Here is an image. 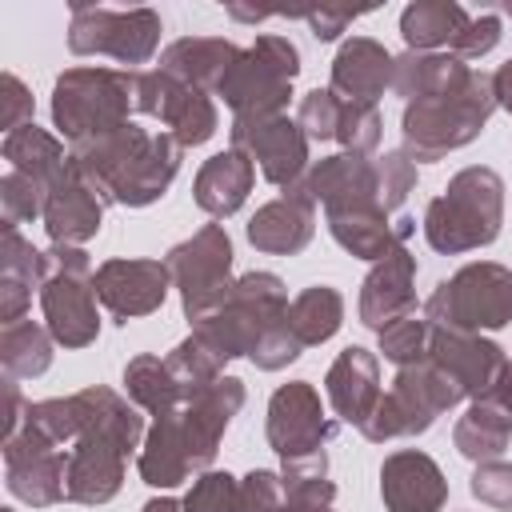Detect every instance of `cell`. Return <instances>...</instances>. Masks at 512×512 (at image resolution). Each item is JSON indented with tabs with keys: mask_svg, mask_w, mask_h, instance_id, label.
Wrapping results in <instances>:
<instances>
[{
	"mask_svg": "<svg viewBox=\"0 0 512 512\" xmlns=\"http://www.w3.org/2000/svg\"><path fill=\"white\" fill-rule=\"evenodd\" d=\"M68 156L84 168V176L96 184L104 204L144 208L160 200L176 180L184 144L172 132H148L128 120L104 136L72 144Z\"/></svg>",
	"mask_w": 512,
	"mask_h": 512,
	"instance_id": "6da1fadb",
	"label": "cell"
},
{
	"mask_svg": "<svg viewBox=\"0 0 512 512\" xmlns=\"http://www.w3.org/2000/svg\"><path fill=\"white\" fill-rule=\"evenodd\" d=\"M492 112H496L492 76L464 64L440 92L404 104V120H400L404 152L420 164L444 160L448 152L472 144Z\"/></svg>",
	"mask_w": 512,
	"mask_h": 512,
	"instance_id": "7a4b0ae2",
	"label": "cell"
},
{
	"mask_svg": "<svg viewBox=\"0 0 512 512\" xmlns=\"http://www.w3.org/2000/svg\"><path fill=\"white\" fill-rule=\"evenodd\" d=\"M504 224V180L492 168H464L448 180V188L424 212V240L444 252L460 256L484 248L500 236Z\"/></svg>",
	"mask_w": 512,
	"mask_h": 512,
	"instance_id": "3957f363",
	"label": "cell"
},
{
	"mask_svg": "<svg viewBox=\"0 0 512 512\" xmlns=\"http://www.w3.org/2000/svg\"><path fill=\"white\" fill-rule=\"evenodd\" d=\"M288 320V288L272 272H248L236 280L232 296L200 324H192V336L220 360L252 356L268 332H276Z\"/></svg>",
	"mask_w": 512,
	"mask_h": 512,
	"instance_id": "277c9868",
	"label": "cell"
},
{
	"mask_svg": "<svg viewBox=\"0 0 512 512\" xmlns=\"http://www.w3.org/2000/svg\"><path fill=\"white\" fill-rule=\"evenodd\" d=\"M132 112H140V72L72 68L56 80L52 120L72 144L128 124Z\"/></svg>",
	"mask_w": 512,
	"mask_h": 512,
	"instance_id": "5b68a950",
	"label": "cell"
},
{
	"mask_svg": "<svg viewBox=\"0 0 512 512\" xmlns=\"http://www.w3.org/2000/svg\"><path fill=\"white\" fill-rule=\"evenodd\" d=\"M460 400H468L460 392V384L432 360H420V364L396 372L392 388L380 392V400H376L372 416L360 424V432L372 444H384L396 436H416V432H428L436 424V416L456 408Z\"/></svg>",
	"mask_w": 512,
	"mask_h": 512,
	"instance_id": "8992f818",
	"label": "cell"
},
{
	"mask_svg": "<svg viewBox=\"0 0 512 512\" xmlns=\"http://www.w3.org/2000/svg\"><path fill=\"white\" fill-rule=\"evenodd\" d=\"M432 328L452 332H496L512 320V268L480 260L464 264L456 276L440 280L424 304Z\"/></svg>",
	"mask_w": 512,
	"mask_h": 512,
	"instance_id": "52a82bcc",
	"label": "cell"
},
{
	"mask_svg": "<svg viewBox=\"0 0 512 512\" xmlns=\"http://www.w3.org/2000/svg\"><path fill=\"white\" fill-rule=\"evenodd\" d=\"M44 256H48V280L40 288L44 328L64 348H88L100 332V316H96L100 296H96L92 260L84 248L72 244H52Z\"/></svg>",
	"mask_w": 512,
	"mask_h": 512,
	"instance_id": "ba28073f",
	"label": "cell"
},
{
	"mask_svg": "<svg viewBox=\"0 0 512 512\" xmlns=\"http://www.w3.org/2000/svg\"><path fill=\"white\" fill-rule=\"evenodd\" d=\"M296 72L300 52L288 36H256V44L232 60L216 96H224L236 116H272L288 104Z\"/></svg>",
	"mask_w": 512,
	"mask_h": 512,
	"instance_id": "9c48e42d",
	"label": "cell"
},
{
	"mask_svg": "<svg viewBox=\"0 0 512 512\" xmlns=\"http://www.w3.org/2000/svg\"><path fill=\"white\" fill-rule=\"evenodd\" d=\"M172 284L180 288V304L188 324L208 320L236 288L232 280V240L220 224H204L196 236L180 240L168 256H164Z\"/></svg>",
	"mask_w": 512,
	"mask_h": 512,
	"instance_id": "30bf717a",
	"label": "cell"
},
{
	"mask_svg": "<svg viewBox=\"0 0 512 512\" xmlns=\"http://www.w3.org/2000/svg\"><path fill=\"white\" fill-rule=\"evenodd\" d=\"M160 44V16L152 8H72V28H68V48L76 56H112L120 64H144L152 60Z\"/></svg>",
	"mask_w": 512,
	"mask_h": 512,
	"instance_id": "8fae6325",
	"label": "cell"
},
{
	"mask_svg": "<svg viewBox=\"0 0 512 512\" xmlns=\"http://www.w3.org/2000/svg\"><path fill=\"white\" fill-rule=\"evenodd\" d=\"M340 420L324 416L320 392L308 380L280 384L268 400V444L280 456V464L324 456V444L336 436Z\"/></svg>",
	"mask_w": 512,
	"mask_h": 512,
	"instance_id": "7c38bea8",
	"label": "cell"
},
{
	"mask_svg": "<svg viewBox=\"0 0 512 512\" xmlns=\"http://www.w3.org/2000/svg\"><path fill=\"white\" fill-rule=\"evenodd\" d=\"M4 480L8 492L32 508H48L68 500V452L52 444L44 432H36L28 420L20 432L4 440Z\"/></svg>",
	"mask_w": 512,
	"mask_h": 512,
	"instance_id": "4fadbf2b",
	"label": "cell"
},
{
	"mask_svg": "<svg viewBox=\"0 0 512 512\" xmlns=\"http://www.w3.org/2000/svg\"><path fill=\"white\" fill-rule=\"evenodd\" d=\"M232 148L260 164L264 180L276 188H292L304 180L308 164V136L284 112L272 116H236L232 120Z\"/></svg>",
	"mask_w": 512,
	"mask_h": 512,
	"instance_id": "5bb4252c",
	"label": "cell"
},
{
	"mask_svg": "<svg viewBox=\"0 0 512 512\" xmlns=\"http://www.w3.org/2000/svg\"><path fill=\"white\" fill-rule=\"evenodd\" d=\"M140 112L156 116L168 124V132L184 144L196 148L216 132V104L208 100L204 88H192L168 72H140Z\"/></svg>",
	"mask_w": 512,
	"mask_h": 512,
	"instance_id": "9a60e30c",
	"label": "cell"
},
{
	"mask_svg": "<svg viewBox=\"0 0 512 512\" xmlns=\"http://www.w3.org/2000/svg\"><path fill=\"white\" fill-rule=\"evenodd\" d=\"M44 232L52 244H72L80 248L84 240H92L100 232L104 220V196L96 192V184L84 176V168L68 156L64 172L52 180L48 200H44Z\"/></svg>",
	"mask_w": 512,
	"mask_h": 512,
	"instance_id": "2e32d148",
	"label": "cell"
},
{
	"mask_svg": "<svg viewBox=\"0 0 512 512\" xmlns=\"http://www.w3.org/2000/svg\"><path fill=\"white\" fill-rule=\"evenodd\" d=\"M168 284H172V272L164 260L120 256V260H104L96 268V296L120 324L156 312L168 296Z\"/></svg>",
	"mask_w": 512,
	"mask_h": 512,
	"instance_id": "e0dca14e",
	"label": "cell"
},
{
	"mask_svg": "<svg viewBox=\"0 0 512 512\" xmlns=\"http://www.w3.org/2000/svg\"><path fill=\"white\" fill-rule=\"evenodd\" d=\"M428 360L436 368H444L460 392L468 400H480L492 392V384L500 380L508 356L500 344L484 340L480 332H452V328H432V344H428Z\"/></svg>",
	"mask_w": 512,
	"mask_h": 512,
	"instance_id": "ac0fdd59",
	"label": "cell"
},
{
	"mask_svg": "<svg viewBox=\"0 0 512 512\" xmlns=\"http://www.w3.org/2000/svg\"><path fill=\"white\" fill-rule=\"evenodd\" d=\"M380 500L388 512H440L448 504V480L428 452L400 448L380 464Z\"/></svg>",
	"mask_w": 512,
	"mask_h": 512,
	"instance_id": "d6986e66",
	"label": "cell"
},
{
	"mask_svg": "<svg viewBox=\"0 0 512 512\" xmlns=\"http://www.w3.org/2000/svg\"><path fill=\"white\" fill-rule=\"evenodd\" d=\"M312 232H316V200L308 196L304 180L284 188L276 200L256 208V216L248 220V244L256 252H268V256H296V252H304Z\"/></svg>",
	"mask_w": 512,
	"mask_h": 512,
	"instance_id": "ffe728a7",
	"label": "cell"
},
{
	"mask_svg": "<svg viewBox=\"0 0 512 512\" xmlns=\"http://www.w3.org/2000/svg\"><path fill=\"white\" fill-rule=\"evenodd\" d=\"M240 408H244V384L236 376H220L208 392H200L196 400L180 408V424H184V440H188V456L196 472L212 468L220 440Z\"/></svg>",
	"mask_w": 512,
	"mask_h": 512,
	"instance_id": "44dd1931",
	"label": "cell"
},
{
	"mask_svg": "<svg viewBox=\"0 0 512 512\" xmlns=\"http://www.w3.org/2000/svg\"><path fill=\"white\" fill-rule=\"evenodd\" d=\"M124 448L104 432H80L68 448V500L108 504L124 484Z\"/></svg>",
	"mask_w": 512,
	"mask_h": 512,
	"instance_id": "7402d4cb",
	"label": "cell"
},
{
	"mask_svg": "<svg viewBox=\"0 0 512 512\" xmlns=\"http://www.w3.org/2000/svg\"><path fill=\"white\" fill-rule=\"evenodd\" d=\"M328 216V232L332 240L360 256V260H384L396 248H404V240L412 236L416 220L396 212L388 216L380 204H360V208H340V212H324Z\"/></svg>",
	"mask_w": 512,
	"mask_h": 512,
	"instance_id": "603a6c76",
	"label": "cell"
},
{
	"mask_svg": "<svg viewBox=\"0 0 512 512\" xmlns=\"http://www.w3.org/2000/svg\"><path fill=\"white\" fill-rule=\"evenodd\" d=\"M416 256L408 248H396L392 256L376 260V268L364 276L360 288V324L372 332H384L392 320L416 312Z\"/></svg>",
	"mask_w": 512,
	"mask_h": 512,
	"instance_id": "cb8c5ba5",
	"label": "cell"
},
{
	"mask_svg": "<svg viewBox=\"0 0 512 512\" xmlns=\"http://www.w3.org/2000/svg\"><path fill=\"white\" fill-rule=\"evenodd\" d=\"M324 392H328L336 416L344 424H356L360 428L372 416L376 400H380V360L368 348H360V344L344 348L332 360L328 376H324Z\"/></svg>",
	"mask_w": 512,
	"mask_h": 512,
	"instance_id": "d4e9b609",
	"label": "cell"
},
{
	"mask_svg": "<svg viewBox=\"0 0 512 512\" xmlns=\"http://www.w3.org/2000/svg\"><path fill=\"white\" fill-rule=\"evenodd\" d=\"M304 188L316 204H324V212L380 204L376 200V160L352 156V152H340V156L312 164L304 176Z\"/></svg>",
	"mask_w": 512,
	"mask_h": 512,
	"instance_id": "484cf974",
	"label": "cell"
},
{
	"mask_svg": "<svg viewBox=\"0 0 512 512\" xmlns=\"http://www.w3.org/2000/svg\"><path fill=\"white\" fill-rule=\"evenodd\" d=\"M392 68H396V60L376 40L356 36L332 60V92L340 100L376 104L384 96V88H392Z\"/></svg>",
	"mask_w": 512,
	"mask_h": 512,
	"instance_id": "4316f807",
	"label": "cell"
},
{
	"mask_svg": "<svg viewBox=\"0 0 512 512\" xmlns=\"http://www.w3.org/2000/svg\"><path fill=\"white\" fill-rule=\"evenodd\" d=\"M48 280V256L36 252L16 228H4L0 240V328L24 320L32 292Z\"/></svg>",
	"mask_w": 512,
	"mask_h": 512,
	"instance_id": "83f0119b",
	"label": "cell"
},
{
	"mask_svg": "<svg viewBox=\"0 0 512 512\" xmlns=\"http://www.w3.org/2000/svg\"><path fill=\"white\" fill-rule=\"evenodd\" d=\"M252 180H256V164H252L244 152L228 148V152H216V156H208V160L200 164L192 192H196V204H200L208 216L224 220V216H232V212L248 200Z\"/></svg>",
	"mask_w": 512,
	"mask_h": 512,
	"instance_id": "f1b7e54d",
	"label": "cell"
},
{
	"mask_svg": "<svg viewBox=\"0 0 512 512\" xmlns=\"http://www.w3.org/2000/svg\"><path fill=\"white\" fill-rule=\"evenodd\" d=\"M236 56H240V48L220 40V36H184V40L164 48L160 72H168V76H176V80H184L192 88L216 92Z\"/></svg>",
	"mask_w": 512,
	"mask_h": 512,
	"instance_id": "f546056e",
	"label": "cell"
},
{
	"mask_svg": "<svg viewBox=\"0 0 512 512\" xmlns=\"http://www.w3.org/2000/svg\"><path fill=\"white\" fill-rule=\"evenodd\" d=\"M192 456H188V440H184V424H180V408L160 416L152 424V432L144 436L140 448V480L152 488H176L192 476Z\"/></svg>",
	"mask_w": 512,
	"mask_h": 512,
	"instance_id": "4dcf8cb0",
	"label": "cell"
},
{
	"mask_svg": "<svg viewBox=\"0 0 512 512\" xmlns=\"http://www.w3.org/2000/svg\"><path fill=\"white\" fill-rule=\"evenodd\" d=\"M508 440H512V412L500 408L496 400L480 396L468 404V412L456 420L452 428V444L464 460L472 464H488V460H500L508 452Z\"/></svg>",
	"mask_w": 512,
	"mask_h": 512,
	"instance_id": "1f68e13d",
	"label": "cell"
},
{
	"mask_svg": "<svg viewBox=\"0 0 512 512\" xmlns=\"http://www.w3.org/2000/svg\"><path fill=\"white\" fill-rule=\"evenodd\" d=\"M76 404H80V424H84L80 432H104V436H112L124 452L140 448V440H144V420H140V412H136L120 392L96 384V388L76 392Z\"/></svg>",
	"mask_w": 512,
	"mask_h": 512,
	"instance_id": "d6a6232c",
	"label": "cell"
},
{
	"mask_svg": "<svg viewBox=\"0 0 512 512\" xmlns=\"http://www.w3.org/2000/svg\"><path fill=\"white\" fill-rule=\"evenodd\" d=\"M472 16L460 4L448 0H424V4H408L400 16V36L408 44V52H432L440 44L452 48V40L464 32Z\"/></svg>",
	"mask_w": 512,
	"mask_h": 512,
	"instance_id": "836d02e7",
	"label": "cell"
},
{
	"mask_svg": "<svg viewBox=\"0 0 512 512\" xmlns=\"http://www.w3.org/2000/svg\"><path fill=\"white\" fill-rule=\"evenodd\" d=\"M4 160H8V172H24V176L40 180L44 188H52V180L68 164L64 144L36 124H24V128L4 136Z\"/></svg>",
	"mask_w": 512,
	"mask_h": 512,
	"instance_id": "e575fe53",
	"label": "cell"
},
{
	"mask_svg": "<svg viewBox=\"0 0 512 512\" xmlns=\"http://www.w3.org/2000/svg\"><path fill=\"white\" fill-rule=\"evenodd\" d=\"M288 324H292V332H296V340L304 348L324 344L344 324V296L336 288H328V284H312L288 304Z\"/></svg>",
	"mask_w": 512,
	"mask_h": 512,
	"instance_id": "d590c367",
	"label": "cell"
},
{
	"mask_svg": "<svg viewBox=\"0 0 512 512\" xmlns=\"http://www.w3.org/2000/svg\"><path fill=\"white\" fill-rule=\"evenodd\" d=\"M124 388H128L132 404L144 408V412H152L156 420L168 416V412H176V408H184L180 388H176L168 364L160 356H152V352H140V356H132L124 364Z\"/></svg>",
	"mask_w": 512,
	"mask_h": 512,
	"instance_id": "8d00e7d4",
	"label": "cell"
},
{
	"mask_svg": "<svg viewBox=\"0 0 512 512\" xmlns=\"http://www.w3.org/2000/svg\"><path fill=\"white\" fill-rule=\"evenodd\" d=\"M0 360L12 380L40 376L52 364V332L40 328L36 320H16L0 328Z\"/></svg>",
	"mask_w": 512,
	"mask_h": 512,
	"instance_id": "74e56055",
	"label": "cell"
},
{
	"mask_svg": "<svg viewBox=\"0 0 512 512\" xmlns=\"http://www.w3.org/2000/svg\"><path fill=\"white\" fill-rule=\"evenodd\" d=\"M464 68V60L456 56H440V52H404L392 68V92L404 96L408 104L420 96L440 92L456 72Z\"/></svg>",
	"mask_w": 512,
	"mask_h": 512,
	"instance_id": "f35d334b",
	"label": "cell"
},
{
	"mask_svg": "<svg viewBox=\"0 0 512 512\" xmlns=\"http://www.w3.org/2000/svg\"><path fill=\"white\" fill-rule=\"evenodd\" d=\"M164 364H168V372H172V380H176L184 404L196 400L200 392H208V388L220 380V368H224L196 336H188L184 344H176V348L164 356Z\"/></svg>",
	"mask_w": 512,
	"mask_h": 512,
	"instance_id": "ab89813d",
	"label": "cell"
},
{
	"mask_svg": "<svg viewBox=\"0 0 512 512\" xmlns=\"http://www.w3.org/2000/svg\"><path fill=\"white\" fill-rule=\"evenodd\" d=\"M380 336V352H384V360H392L396 368H412V364H420V360H428V344H432V324L424 320V316H400V320H392L384 332H376Z\"/></svg>",
	"mask_w": 512,
	"mask_h": 512,
	"instance_id": "60d3db41",
	"label": "cell"
},
{
	"mask_svg": "<svg viewBox=\"0 0 512 512\" xmlns=\"http://www.w3.org/2000/svg\"><path fill=\"white\" fill-rule=\"evenodd\" d=\"M44 200H48V188L24 172H4L0 180V220L4 228H20L24 220H36L44 216Z\"/></svg>",
	"mask_w": 512,
	"mask_h": 512,
	"instance_id": "b9f144b4",
	"label": "cell"
},
{
	"mask_svg": "<svg viewBox=\"0 0 512 512\" xmlns=\"http://www.w3.org/2000/svg\"><path fill=\"white\" fill-rule=\"evenodd\" d=\"M412 188H416V160L404 148L376 156V200L388 216L400 212V204L412 196Z\"/></svg>",
	"mask_w": 512,
	"mask_h": 512,
	"instance_id": "7bdbcfd3",
	"label": "cell"
},
{
	"mask_svg": "<svg viewBox=\"0 0 512 512\" xmlns=\"http://www.w3.org/2000/svg\"><path fill=\"white\" fill-rule=\"evenodd\" d=\"M340 112H344V100L332 92V88H316L300 100L296 108V124L308 140H336V128H340Z\"/></svg>",
	"mask_w": 512,
	"mask_h": 512,
	"instance_id": "ee69618b",
	"label": "cell"
},
{
	"mask_svg": "<svg viewBox=\"0 0 512 512\" xmlns=\"http://www.w3.org/2000/svg\"><path fill=\"white\" fill-rule=\"evenodd\" d=\"M336 140L344 144V152H352V156H368V152L380 144V112H376V104L344 100Z\"/></svg>",
	"mask_w": 512,
	"mask_h": 512,
	"instance_id": "f6af8a7d",
	"label": "cell"
},
{
	"mask_svg": "<svg viewBox=\"0 0 512 512\" xmlns=\"http://www.w3.org/2000/svg\"><path fill=\"white\" fill-rule=\"evenodd\" d=\"M188 512H240V484L228 472H200L184 496Z\"/></svg>",
	"mask_w": 512,
	"mask_h": 512,
	"instance_id": "bcb514c9",
	"label": "cell"
},
{
	"mask_svg": "<svg viewBox=\"0 0 512 512\" xmlns=\"http://www.w3.org/2000/svg\"><path fill=\"white\" fill-rule=\"evenodd\" d=\"M284 508H288L284 476L268 468H252L240 480V512H284Z\"/></svg>",
	"mask_w": 512,
	"mask_h": 512,
	"instance_id": "7dc6e473",
	"label": "cell"
},
{
	"mask_svg": "<svg viewBox=\"0 0 512 512\" xmlns=\"http://www.w3.org/2000/svg\"><path fill=\"white\" fill-rule=\"evenodd\" d=\"M472 496L488 508H512V464L504 460H488V464H476L472 472Z\"/></svg>",
	"mask_w": 512,
	"mask_h": 512,
	"instance_id": "c3c4849f",
	"label": "cell"
},
{
	"mask_svg": "<svg viewBox=\"0 0 512 512\" xmlns=\"http://www.w3.org/2000/svg\"><path fill=\"white\" fill-rule=\"evenodd\" d=\"M496 40H500V20H496L492 12H484V16L468 20L464 32L452 40V56H456V60H476V56L492 52Z\"/></svg>",
	"mask_w": 512,
	"mask_h": 512,
	"instance_id": "681fc988",
	"label": "cell"
},
{
	"mask_svg": "<svg viewBox=\"0 0 512 512\" xmlns=\"http://www.w3.org/2000/svg\"><path fill=\"white\" fill-rule=\"evenodd\" d=\"M4 112H0V124H4V132H16V128H24V124H32V96H28V88L8 72L4 76Z\"/></svg>",
	"mask_w": 512,
	"mask_h": 512,
	"instance_id": "f907efd6",
	"label": "cell"
},
{
	"mask_svg": "<svg viewBox=\"0 0 512 512\" xmlns=\"http://www.w3.org/2000/svg\"><path fill=\"white\" fill-rule=\"evenodd\" d=\"M360 12H348V8H320V12H304V20L312 24V36L316 40H336Z\"/></svg>",
	"mask_w": 512,
	"mask_h": 512,
	"instance_id": "816d5d0a",
	"label": "cell"
},
{
	"mask_svg": "<svg viewBox=\"0 0 512 512\" xmlns=\"http://www.w3.org/2000/svg\"><path fill=\"white\" fill-rule=\"evenodd\" d=\"M492 96H496V108L512 112V60L496 68V76H492Z\"/></svg>",
	"mask_w": 512,
	"mask_h": 512,
	"instance_id": "f5cc1de1",
	"label": "cell"
},
{
	"mask_svg": "<svg viewBox=\"0 0 512 512\" xmlns=\"http://www.w3.org/2000/svg\"><path fill=\"white\" fill-rule=\"evenodd\" d=\"M488 400H496L500 408H508V412H512V360L504 364V372H500V380L492 384V392H488Z\"/></svg>",
	"mask_w": 512,
	"mask_h": 512,
	"instance_id": "db71d44e",
	"label": "cell"
},
{
	"mask_svg": "<svg viewBox=\"0 0 512 512\" xmlns=\"http://www.w3.org/2000/svg\"><path fill=\"white\" fill-rule=\"evenodd\" d=\"M140 512H188V508H184V500H172V496H156V500H148Z\"/></svg>",
	"mask_w": 512,
	"mask_h": 512,
	"instance_id": "11a10c76",
	"label": "cell"
},
{
	"mask_svg": "<svg viewBox=\"0 0 512 512\" xmlns=\"http://www.w3.org/2000/svg\"><path fill=\"white\" fill-rule=\"evenodd\" d=\"M504 12H508V16H512V4H508V8H504Z\"/></svg>",
	"mask_w": 512,
	"mask_h": 512,
	"instance_id": "9f6ffc18",
	"label": "cell"
}]
</instances>
